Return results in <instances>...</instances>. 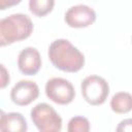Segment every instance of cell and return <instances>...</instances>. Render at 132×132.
Here are the masks:
<instances>
[{
	"label": "cell",
	"mask_w": 132,
	"mask_h": 132,
	"mask_svg": "<svg viewBox=\"0 0 132 132\" xmlns=\"http://www.w3.org/2000/svg\"><path fill=\"white\" fill-rule=\"evenodd\" d=\"M47 55L52 64L65 72L74 73L85 66L84 54L68 39L60 38L54 40L48 46Z\"/></svg>",
	"instance_id": "1"
},
{
	"label": "cell",
	"mask_w": 132,
	"mask_h": 132,
	"mask_svg": "<svg viewBox=\"0 0 132 132\" xmlns=\"http://www.w3.org/2000/svg\"><path fill=\"white\" fill-rule=\"evenodd\" d=\"M33 32L31 19L24 13H12L0 19V46L27 39Z\"/></svg>",
	"instance_id": "2"
},
{
	"label": "cell",
	"mask_w": 132,
	"mask_h": 132,
	"mask_svg": "<svg viewBox=\"0 0 132 132\" xmlns=\"http://www.w3.org/2000/svg\"><path fill=\"white\" fill-rule=\"evenodd\" d=\"M30 117L34 126L40 132H60L62 129V118L47 103L36 104L31 109Z\"/></svg>",
	"instance_id": "3"
},
{
	"label": "cell",
	"mask_w": 132,
	"mask_h": 132,
	"mask_svg": "<svg viewBox=\"0 0 132 132\" xmlns=\"http://www.w3.org/2000/svg\"><path fill=\"white\" fill-rule=\"evenodd\" d=\"M80 91L86 102L97 106L106 101L109 95V85L105 78L92 74L84 78L80 84Z\"/></svg>",
	"instance_id": "4"
},
{
	"label": "cell",
	"mask_w": 132,
	"mask_h": 132,
	"mask_svg": "<svg viewBox=\"0 0 132 132\" xmlns=\"http://www.w3.org/2000/svg\"><path fill=\"white\" fill-rule=\"evenodd\" d=\"M45 95L54 103L67 105L75 98V89L73 85L63 77H52L45 84Z\"/></svg>",
	"instance_id": "5"
},
{
	"label": "cell",
	"mask_w": 132,
	"mask_h": 132,
	"mask_svg": "<svg viewBox=\"0 0 132 132\" xmlns=\"http://www.w3.org/2000/svg\"><path fill=\"white\" fill-rule=\"evenodd\" d=\"M64 21L71 28H87L96 21V12L86 4H77L68 8L65 12Z\"/></svg>",
	"instance_id": "6"
},
{
	"label": "cell",
	"mask_w": 132,
	"mask_h": 132,
	"mask_svg": "<svg viewBox=\"0 0 132 132\" xmlns=\"http://www.w3.org/2000/svg\"><path fill=\"white\" fill-rule=\"evenodd\" d=\"M39 96L38 85L29 79L18 81L10 90L11 101L19 106H27L35 101Z\"/></svg>",
	"instance_id": "7"
},
{
	"label": "cell",
	"mask_w": 132,
	"mask_h": 132,
	"mask_svg": "<svg viewBox=\"0 0 132 132\" xmlns=\"http://www.w3.org/2000/svg\"><path fill=\"white\" fill-rule=\"evenodd\" d=\"M41 64V56L35 47L27 46L18 56L19 70L25 75H35L40 70Z\"/></svg>",
	"instance_id": "8"
},
{
	"label": "cell",
	"mask_w": 132,
	"mask_h": 132,
	"mask_svg": "<svg viewBox=\"0 0 132 132\" xmlns=\"http://www.w3.org/2000/svg\"><path fill=\"white\" fill-rule=\"evenodd\" d=\"M28 129V124L24 116L16 111H11L5 113L1 124V132H26Z\"/></svg>",
	"instance_id": "9"
},
{
	"label": "cell",
	"mask_w": 132,
	"mask_h": 132,
	"mask_svg": "<svg viewBox=\"0 0 132 132\" xmlns=\"http://www.w3.org/2000/svg\"><path fill=\"white\" fill-rule=\"evenodd\" d=\"M110 108L119 114L128 113L132 108V96L128 92H118L110 99Z\"/></svg>",
	"instance_id": "10"
},
{
	"label": "cell",
	"mask_w": 132,
	"mask_h": 132,
	"mask_svg": "<svg viewBox=\"0 0 132 132\" xmlns=\"http://www.w3.org/2000/svg\"><path fill=\"white\" fill-rule=\"evenodd\" d=\"M55 6V0H29V10L38 18L45 16Z\"/></svg>",
	"instance_id": "11"
},
{
	"label": "cell",
	"mask_w": 132,
	"mask_h": 132,
	"mask_svg": "<svg viewBox=\"0 0 132 132\" xmlns=\"http://www.w3.org/2000/svg\"><path fill=\"white\" fill-rule=\"evenodd\" d=\"M90 130H91L90 121L82 116H76L71 118L67 125L68 132H89Z\"/></svg>",
	"instance_id": "12"
},
{
	"label": "cell",
	"mask_w": 132,
	"mask_h": 132,
	"mask_svg": "<svg viewBox=\"0 0 132 132\" xmlns=\"http://www.w3.org/2000/svg\"><path fill=\"white\" fill-rule=\"evenodd\" d=\"M10 81V75L6 67L0 63V89H4Z\"/></svg>",
	"instance_id": "13"
},
{
	"label": "cell",
	"mask_w": 132,
	"mask_h": 132,
	"mask_svg": "<svg viewBox=\"0 0 132 132\" xmlns=\"http://www.w3.org/2000/svg\"><path fill=\"white\" fill-rule=\"evenodd\" d=\"M131 130H132V121L130 119L122 121L119 124L118 128H117V131H127V132H130Z\"/></svg>",
	"instance_id": "14"
},
{
	"label": "cell",
	"mask_w": 132,
	"mask_h": 132,
	"mask_svg": "<svg viewBox=\"0 0 132 132\" xmlns=\"http://www.w3.org/2000/svg\"><path fill=\"white\" fill-rule=\"evenodd\" d=\"M22 0H0V10H5L14 5H18Z\"/></svg>",
	"instance_id": "15"
},
{
	"label": "cell",
	"mask_w": 132,
	"mask_h": 132,
	"mask_svg": "<svg viewBox=\"0 0 132 132\" xmlns=\"http://www.w3.org/2000/svg\"><path fill=\"white\" fill-rule=\"evenodd\" d=\"M4 114H5V112H4L2 109H0V124H1V121H2V119H3V117H4Z\"/></svg>",
	"instance_id": "16"
}]
</instances>
